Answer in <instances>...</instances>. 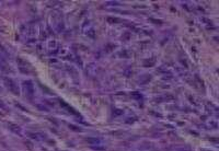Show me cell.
<instances>
[{
    "mask_svg": "<svg viewBox=\"0 0 219 151\" xmlns=\"http://www.w3.org/2000/svg\"><path fill=\"white\" fill-rule=\"evenodd\" d=\"M4 81H6V84H7V86L9 88V90L12 91L14 94H18V93H19V90H18L17 84H15V83H14L11 79H4Z\"/></svg>",
    "mask_w": 219,
    "mask_h": 151,
    "instance_id": "6da1fadb",
    "label": "cell"
},
{
    "mask_svg": "<svg viewBox=\"0 0 219 151\" xmlns=\"http://www.w3.org/2000/svg\"><path fill=\"white\" fill-rule=\"evenodd\" d=\"M24 88H25L26 92H27L29 94H33L34 88H33V84H32L30 81H25V82H24Z\"/></svg>",
    "mask_w": 219,
    "mask_h": 151,
    "instance_id": "7a4b0ae2",
    "label": "cell"
},
{
    "mask_svg": "<svg viewBox=\"0 0 219 151\" xmlns=\"http://www.w3.org/2000/svg\"><path fill=\"white\" fill-rule=\"evenodd\" d=\"M0 106H1V107H6V106H4V103H2V102H1V101H0Z\"/></svg>",
    "mask_w": 219,
    "mask_h": 151,
    "instance_id": "3957f363",
    "label": "cell"
}]
</instances>
